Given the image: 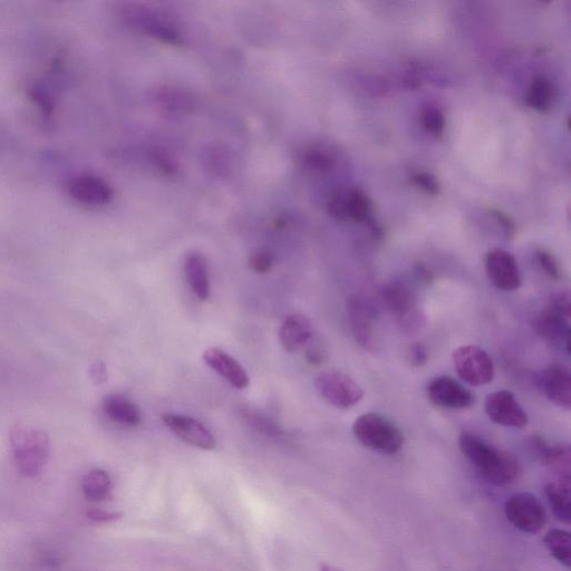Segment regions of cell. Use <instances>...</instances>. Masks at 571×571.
<instances>
[{"mask_svg":"<svg viewBox=\"0 0 571 571\" xmlns=\"http://www.w3.org/2000/svg\"><path fill=\"white\" fill-rule=\"evenodd\" d=\"M458 443L463 456L492 485L506 486L518 477L517 461L479 435L463 432Z\"/></svg>","mask_w":571,"mask_h":571,"instance_id":"cell-1","label":"cell"},{"mask_svg":"<svg viewBox=\"0 0 571 571\" xmlns=\"http://www.w3.org/2000/svg\"><path fill=\"white\" fill-rule=\"evenodd\" d=\"M353 433L363 447L382 454L398 453L405 438L394 421L380 413H364L355 420Z\"/></svg>","mask_w":571,"mask_h":571,"instance_id":"cell-2","label":"cell"},{"mask_svg":"<svg viewBox=\"0 0 571 571\" xmlns=\"http://www.w3.org/2000/svg\"><path fill=\"white\" fill-rule=\"evenodd\" d=\"M16 467L22 476L34 478L50 456V441L42 431L16 429L12 433Z\"/></svg>","mask_w":571,"mask_h":571,"instance_id":"cell-3","label":"cell"},{"mask_svg":"<svg viewBox=\"0 0 571 571\" xmlns=\"http://www.w3.org/2000/svg\"><path fill=\"white\" fill-rule=\"evenodd\" d=\"M327 207L329 215L346 224H363L373 214L371 198L362 189L352 186L335 189Z\"/></svg>","mask_w":571,"mask_h":571,"instance_id":"cell-4","label":"cell"},{"mask_svg":"<svg viewBox=\"0 0 571 571\" xmlns=\"http://www.w3.org/2000/svg\"><path fill=\"white\" fill-rule=\"evenodd\" d=\"M314 384L321 398L337 409H351L364 399L363 387L342 372L329 371L319 374Z\"/></svg>","mask_w":571,"mask_h":571,"instance_id":"cell-5","label":"cell"},{"mask_svg":"<svg viewBox=\"0 0 571 571\" xmlns=\"http://www.w3.org/2000/svg\"><path fill=\"white\" fill-rule=\"evenodd\" d=\"M570 302L567 294H559L536 318L535 328L540 337L551 344H565L570 352Z\"/></svg>","mask_w":571,"mask_h":571,"instance_id":"cell-6","label":"cell"},{"mask_svg":"<svg viewBox=\"0 0 571 571\" xmlns=\"http://www.w3.org/2000/svg\"><path fill=\"white\" fill-rule=\"evenodd\" d=\"M454 369L464 382L473 386L490 384L495 379V364L481 347L464 345L452 354Z\"/></svg>","mask_w":571,"mask_h":571,"instance_id":"cell-7","label":"cell"},{"mask_svg":"<svg viewBox=\"0 0 571 571\" xmlns=\"http://www.w3.org/2000/svg\"><path fill=\"white\" fill-rule=\"evenodd\" d=\"M383 303L396 319L405 333H415L423 325V317L416 307L410 288L400 282L387 284L382 290Z\"/></svg>","mask_w":571,"mask_h":571,"instance_id":"cell-8","label":"cell"},{"mask_svg":"<svg viewBox=\"0 0 571 571\" xmlns=\"http://www.w3.org/2000/svg\"><path fill=\"white\" fill-rule=\"evenodd\" d=\"M505 512L510 524L527 534H536L546 525L547 514L543 503L528 492L509 498Z\"/></svg>","mask_w":571,"mask_h":571,"instance_id":"cell-9","label":"cell"},{"mask_svg":"<svg viewBox=\"0 0 571 571\" xmlns=\"http://www.w3.org/2000/svg\"><path fill=\"white\" fill-rule=\"evenodd\" d=\"M432 404L442 409L464 410L476 403L474 394L451 376L434 377L427 386Z\"/></svg>","mask_w":571,"mask_h":571,"instance_id":"cell-10","label":"cell"},{"mask_svg":"<svg viewBox=\"0 0 571 571\" xmlns=\"http://www.w3.org/2000/svg\"><path fill=\"white\" fill-rule=\"evenodd\" d=\"M485 269L491 284L502 292H515L522 285L517 260L507 250L488 251L485 257Z\"/></svg>","mask_w":571,"mask_h":571,"instance_id":"cell-11","label":"cell"},{"mask_svg":"<svg viewBox=\"0 0 571 571\" xmlns=\"http://www.w3.org/2000/svg\"><path fill=\"white\" fill-rule=\"evenodd\" d=\"M485 410L488 418L502 427L524 429L529 423L528 414L510 391L489 394Z\"/></svg>","mask_w":571,"mask_h":571,"instance_id":"cell-12","label":"cell"},{"mask_svg":"<svg viewBox=\"0 0 571 571\" xmlns=\"http://www.w3.org/2000/svg\"><path fill=\"white\" fill-rule=\"evenodd\" d=\"M347 314L355 342L367 352H376L379 342L369 304L360 296H352L347 300Z\"/></svg>","mask_w":571,"mask_h":571,"instance_id":"cell-13","label":"cell"},{"mask_svg":"<svg viewBox=\"0 0 571 571\" xmlns=\"http://www.w3.org/2000/svg\"><path fill=\"white\" fill-rule=\"evenodd\" d=\"M162 422L179 439L200 450L216 449L217 441L201 422L188 415L164 413Z\"/></svg>","mask_w":571,"mask_h":571,"instance_id":"cell-14","label":"cell"},{"mask_svg":"<svg viewBox=\"0 0 571 571\" xmlns=\"http://www.w3.org/2000/svg\"><path fill=\"white\" fill-rule=\"evenodd\" d=\"M203 360L219 376L237 390H245L250 384L249 375L234 357L217 347L203 353Z\"/></svg>","mask_w":571,"mask_h":571,"instance_id":"cell-15","label":"cell"},{"mask_svg":"<svg viewBox=\"0 0 571 571\" xmlns=\"http://www.w3.org/2000/svg\"><path fill=\"white\" fill-rule=\"evenodd\" d=\"M541 389L547 399L560 408H570L571 404V375L566 366L554 364L548 367L541 376Z\"/></svg>","mask_w":571,"mask_h":571,"instance_id":"cell-16","label":"cell"},{"mask_svg":"<svg viewBox=\"0 0 571 571\" xmlns=\"http://www.w3.org/2000/svg\"><path fill=\"white\" fill-rule=\"evenodd\" d=\"M299 166L309 176L321 177L331 173L337 166L335 152L323 144L308 145L299 153Z\"/></svg>","mask_w":571,"mask_h":571,"instance_id":"cell-17","label":"cell"},{"mask_svg":"<svg viewBox=\"0 0 571 571\" xmlns=\"http://www.w3.org/2000/svg\"><path fill=\"white\" fill-rule=\"evenodd\" d=\"M314 328L311 321L303 315H292L285 319L280 327L279 338L285 351L294 353L311 341Z\"/></svg>","mask_w":571,"mask_h":571,"instance_id":"cell-18","label":"cell"},{"mask_svg":"<svg viewBox=\"0 0 571 571\" xmlns=\"http://www.w3.org/2000/svg\"><path fill=\"white\" fill-rule=\"evenodd\" d=\"M72 195L80 202L90 206H104L113 197L111 187L100 178L86 176L73 181Z\"/></svg>","mask_w":571,"mask_h":571,"instance_id":"cell-19","label":"cell"},{"mask_svg":"<svg viewBox=\"0 0 571 571\" xmlns=\"http://www.w3.org/2000/svg\"><path fill=\"white\" fill-rule=\"evenodd\" d=\"M183 269L193 294L200 300H208L211 287L206 258L198 251H190L183 261Z\"/></svg>","mask_w":571,"mask_h":571,"instance_id":"cell-20","label":"cell"},{"mask_svg":"<svg viewBox=\"0 0 571 571\" xmlns=\"http://www.w3.org/2000/svg\"><path fill=\"white\" fill-rule=\"evenodd\" d=\"M103 410L108 418L123 427L137 428L142 423L139 406L120 394L106 396Z\"/></svg>","mask_w":571,"mask_h":571,"instance_id":"cell-21","label":"cell"},{"mask_svg":"<svg viewBox=\"0 0 571 571\" xmlns=\"http://www.w3.org/2000/svg\"><path fill=\"white\" fill-rule=\"evenodd\" d=\"M531 442L538 458L543 461L546 466L554 469L568 480L570 473L569 448L561 444L551 443L544 437H541V435H535Z\"/></svg>","mask_w":571,"mask_h":571,"instance_id":"cell-22","label":"cell"},{"mask_svg":"<svg viewBox=\"0 0 571 571\" xmlns=\"http://www.w3.org/2000/svg\"><path fill=\"white\" fill-rule=\"evenodd\" d=\"M555 87L546 76H537L526 94V104L531 110L547 114L553 109Z\"/></svg>","mask_w":571,"mask_h":571,"instance_id":"cell-23","label":"cell"},{"mask_svg":"<svg viewBox=\"0 0 571 571\" xmlns=\"http://www.w3.org/2000/svg\"><path fill=\"white\" fill-rule=\"evenodd\" d=\"M84 496L91 501H105L111 497L112 480L109 473L102 469L87 472L82 480Z\"/></svg>","mask_w":571,"mask_h":571,"instance_id":"cell-24","label":"cell"},{"mask_svg":"<svg viewBox=\"0 0 571 571\" xmlns=\"http://www.w3.org/2000/svg\"><path fill=\"white\" fill-rule=\"evenodd\" d=\"M546 497L555 516L564 524H570L571 502L568 483H549L546 487Z\"/></svg>","mask_w":571,"mask_h":571,"instance_id":"cell-25","label":"cell"},{"mask_svg":"<svg viewBox=\"0 0 571 571\" xmlns=\"http://www.w3.org/2000/svg\"><path fill=\"white\" fill-rule=\"evenodd\" d=\"M140 25L145 34L158 38V40L163 43L172 45L182 43V37L177 29L157 17L143 15L140 19Z\"/></svg>","mask_w":571,"mask_h":571,"instance_id":"cell-26","label":"cell"},{"mask_svg":"<svg viewBox=\"0 0 571 571\" xmlns=\"http://www.w3.org/2000/svg\"><path fill=\"white\" fill-rule=\"evenodd\" d=\"M545 545L558 563L570 568L571 565V549L570 534L561 529H551L545 537Z\"/></svg>","mask_w":571,"mask_h":571,"instance_id":"cell-27","label":"cell"},{"mask_svg":"<svg viewBox=\"0 0 571 571\" xmlns=\"http://www.w3.org/2000/svg\"><path fill=\"white\" fill-rule=\"evenodd\" d=\"M156 99L162 109L172 113L191 111L192 106L195 105V100L189 93L177 89H168V87L158 91Z\"/></svg>","mask_w":571,"mask_h":571,"instance_id":"cell-28","label":"cell"},{"mask_svg":"<svg viewBox=\"0 0 571 571\" xmlns=\"http://www.w3.org/2000/svg\"><path fill=\"white\" fill-rule=\"evenodd\" d=\"M421 123L425 131L433 135V137L442 139L444 137L445 128H447V120L444 113L438 106L427 105L421 111Z\"/></svg>","mask_w":571,"mask_h":571,"instance_id":"cell-29","label":"cell"},{"mask_svg":"<svg viewBox=\"0 0 571 571\" xmlns=\"http://www.w3.org/2000/svg\"><path fill=\"white\" fill-rule=\"evenodd\" d=\"M538 265L551 279L559 280L563 277L561 266L557 257L546 248L536 249Z\"/></svg>","mask_w":571,"mask_h":571,"instance_id":"cell-30","label":"cell"},{"mask_svg":"<svg viewBox=\"0 0 571 571\" xmlns=\"http://www.w3.org/2000/svg\"><path fill=\"white\" fill-rule=\"evenodd\" d=\"M412 185L431 197L439 196L441 187L437 177L430 172H416L411 178Z\"/></svg>","mask_w":571,"mask_h":571,"instance_id":"cell-31","label":"cell"},{"mask_svg":"<svg viewBox=\"0 0 571 571\" xmlns=\"http://www.w3.org/2000/svg\"><path fill=\"white\" fill-rule=\"evenodd\" d=\"M248 265L256 274H267L274 267V256L268 250H256L255 253L249 257Z\"/></svg>","mask_w":571,"mask_h":571,"instance_id":"cell-32","label":"cell"},{"mask_svg":"<svg viewBox=\"0 0 571 571\" xmlns=\"http://www.w3.org/2000/svg\"><path fill=\"white\" fill-rule=\"evenodd\" d=\"M429 350L423 343L415 342L410 346L409 361L414 367H422L429 362Z\"/></svg>","mask_w":571,"mask_h":571,"instance_id":"cell-33","label":"cell"},{"mask_svg":"<svg viewBox=\"0 0 571 571\" xmlns=\"http://www.w3.org/2000/svg\"><path fill=\"white\" fill-rule=\"evenodd\" d=\"M86 517L98 524H110L122 518L121 512L108 511L104 509H91L86 512Z\"/></svg>","mask_w":571,"mask_h":571,"instance_id":"cell-34","label":"cell"},{"mask_svg":"<svg viewBox=\"0 0 571 571\" xmlns=\"http://www.w3.org/2000/svg\"><path fill=\"white\" fill-rule=\"evenodd\" d=\"M490 214L495 217L498 224L506 231L508 236L514 237L516 235L517 227L515 221L505 214V212H502L499 209H490Z\"/></svg>","mask_w":571,"mask_h":571,"instance_id":"cell-35","label":"cell"},{"mask_svg":"<svg viewBox=\"0 0 571 571\" xmlns=\"http://www.w3.org/2000/svg\"><path fill=\"white\" fill-rule=\"evenodd\" d=\"M305 357L309 364L315 366L322 365L325 361V353L319 350V348H311V350L306 352Z\"/></svg>","mask_w":571,"mask_h":571,"instance_id":"cell-36","label":"cell"},{"mask_svg":"<svg viewBox=\"0 0 571 571\" xmlns=\"http://www.w3.org/2000/svg\"><path fill=\"white\" fill-rule=\"evenodd\" d=\"M415 275L418 276L424 284H431L434 282V276L428 267L418 264L415 266Z\"/></svg>","mask_w":571,"mask_h":571,"instance_id":"cell-37","label":"cell"},{"mask_svg":"<svg viewBox=\"0 0 571 571\" xmlns=\"http://www.w3.org/2000/svg\"><path fill=\"white\" fill-rule=\"evenodd\" d=\"M92 373L96 382L103 383L108 379V372H106V367L103 363H96Z\"/></svg>","mask_w":571,"mask_h":571,"instance_id":"cell-38","label":"cell"},{"mask_svg":"<svg viewBox=\"0 0 571 571\" xmlns=\"http://www.w3.org/2000/svg\"><path fill=\"white\" fill-rule=\"evenodd\" d=\"M319 571H341V570H338L337 568L329 566V565H323L321 567V570H319Z\"/></svg>","mask_w":571,"mask_h":571,"instance_id":"cell-39","label":"cell"}]
</instances>
